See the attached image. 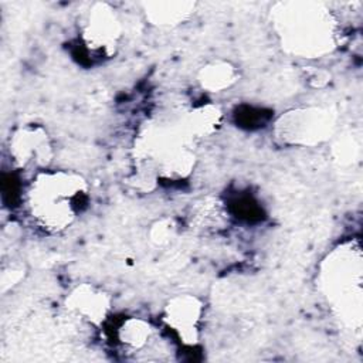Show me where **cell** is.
Wrapping results in <instances>:
<instances>
[{"instance_id":"obj_3","label":"cell","mask_w":363,"mask_h":363,"mask_svg":"<svg viewBox=\"0 0 363 363\" xmlns=\"http://www.w3.org/2000/svg\"><path fill=\"white\" fill-rule=\"evenodd\" d=\"M271 11L275 34L288 54L319 58L337 47V20L325 3L281 1Z\"/></svg>"},{"instance_id":"obj_14","label":"cell","mask_w":363,"mask_h":363,"mask_svg":"<svg viewBox=\"0 0 363 363\" xmlns=\"http://www.w3.org/2000/svg\"><path fill=\"white\" fill-rule=\"evenodd\" d=\"M116 342L128 352L143 350L153 337L152 325L142 318H123L115 330Z\"/></svg>"},{"instance_id":"obj_2","label":"cell","mask_w":363,"mask_h":363,"mask_svg":"<svg viewBox=\"0 0 363 363\" xmlns=\"http://www.w3.org/2000/svg\"><path fill=\"white\" fill-rule=\"evenodd\" d=\"M24 204L34 225L48 234H58L69 228L86 210L89 184L78 172L47 169L33 176Z\"/></svg>"},{"instance_id":"obj_9","label":"cell","mask_w":363,"mask_h":363,"mask_svg":"<svg viewBox=\"0 0 363 363\" xmlns=\"http://www.w3.org/2000/svg\"><path fill=\"white\" fill-rule=\"evenodd\" d=\"M67 313L81 323L101 328L109 318L112 301L108 292L92 284H79L64 299Z\"/></svg>"},{"instance_id":"obj_1","label":"cell","mask_w":363,"mask_h":363,"mask_svg":"<svg viewBox=\"0 0 363 363\" xmlns=\"http://www.w3.org/2000/svg\"><path fill=\"white\" fill-rule=\"evenodd\" d=\"M194 145L176 116L147 121L133 145L132 184L140 191H152L159 180L187 179L197 162Z\"/></svg>"},{"instance_id":"obj_12","label":"cell","mask_w":363,"mask_h":363,"mask_svg":"<svg viewBox=\"0 0 363 363\" xmlns=\"http://www.w3.org/2000/svg\"><path fill=\"white\" fill-rule=\"evenodd\" d=\"M142 6L146 20L156 27H177L187 21L196 10L194 1L180 0L145 1Z\"/></svg>"},{"instance_id":"obj_13","label":"cell","mask_w":363,"mask_h":363,"mask_svg":"<svg viewBox=\"0 0 363 363\" xmlns=\"http://www.w3.org/2000/svg\"><path fill=\"white\" fill-rule=\"evenodd\" d=\"M238 68L227 60H213L204 64L197 72V82L201 89L217 94L233 88L240 81Z\"/></svg>"},{"instance_id":"obj_6","label":"cell","mask_w":363,"mask_h":363,"mask_svg":"<svg viewBox=\"0 0 363 363\" xmlns=\"http://www.w3.org/2000/svg\"><path fill=\"white\" fill-rule=\"evenodd\" d=\"M122 35V23L109 3H92L79 20L81 43L96 57H113L121 47Z\"/></svg>"},{"instance_id":"obj_4","label":"cell","mask_w":363,"mask_h":363,"mask_svg":"<svg viewBox=\"0 0 363 363\" xmlns=\"http://www.w3.org/2000/svg\"><path fill=\"white\" fill-rule=\"evenodd\" d=\"M362 251L357 244L346 242L326 255L319 271L320 289L336 316L349 328L360 330Z\"/></svg>"},{"instance_id":"obj_5","label":"cell","mask_w":363,"mask_h":363,"mask_svg":"<svg viewBox=\"0 0 363 363\" xmlns=\"http://www.w3.org/2000/svg\"><path fill=\"white\" fill-rule=\"evenodd\" d=\"M336 126V116L322 106H301L284 112L275 122V138L289 146L312 147L326 142Z\"/></svg>"},{"instance_id":"obj_10","label":"cell","mask_w":363,"mask_h":363,"mask_svg":"<svg viewBox=\"0 0 363 363\" xmlns=\"http://www.w3.org/2000/svg\"><path fill=\"white\" fill-rule=\"evenodd\" d=\"M186 135L197 143V140L214 135L223 123V112L214 104L199 105L190 109H182L174 115Z\"/></svg>"},{"instance_id":"obj_11","label":"cell","mask_w":363,"mask_h":363,"mask_svg":"<svg viewBox=\"0 0 363 363\" xmlns=\"http://www.w3.org/2000/svg\"><path fill=\"white\" fill-rule=\"evenodd\" d=\"M189 220L191 228L204 233H218L228 224V214L224 203L214 196H207L194 201L190 207Z\"/></svg>"},{"instance_id":"obj_8","label":"cell","mask_w":363,"mask_h":363,"mask_svg":"<svg viewBox=\"0 0 363 363\" xmlns=\"http://www.w3.org/2000/svg\"><path fill=\"white\" fill-rule=\"evenodd\" d=\"M204 313L203 301L191 294L170 298L162 312V322L183 346H196L200 340V323Z\"/></svg>"},{"instance_id":"obj_15","label":"cell","mask_w":363,"mask_h":363,"mask_svg":"<svg viewBox=\"0 0 363 363\" xmlns=\"http://www.w3.org/2000/svg\"><path fill=\"white\" fill-rule=\"evenodd\" d=\"M173 224L170 220H159L152 225L150 230V238L153 242L156 244H164L169 241V238H172L173 235Z\"/></svg>"},{"instance_id":"obj_7","label":"cell","mask_w":363,"mask_h":363,"mask_svg":"<svg viewBox=\"0 0 363 363\" xmlns=\"http://www.w3.org/2000/svg\"><path fill=\"white\" fill-rule=\"evenodd\" d=\"M9 157L13 166L33 176L50 169L54 159V145L48 130L38 123L18 126L7 142Z\"/></svg>"}]
</instances>
